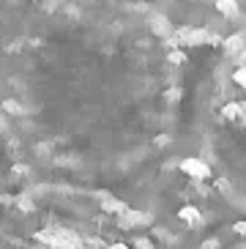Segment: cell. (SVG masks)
Segmentation results:
<instances>
[{
	"mask_svg": "<svg viewBox=\"0 0 246 249\" xmlns=\"http://www.w3.org/2000/svg\"><path fill=\"white\" fill-rule=\"evenodd\" d=\"M181 96H183V90H181V88H175V85H173V88H167V90H164V99H167L170 104L181 102Z\"/></svg>",
	"mask_w": 246,
	"mask_h": 249,
	"instance_id": "30bf717a",
	"label": "cell"
},
{
	"mask_svg": "<svg viewBox=\"0 0 246 249\" xmlns=\"http://www.w3.org/2000/svg\"><path fill=\"white\" fill-rule=\"evenodd\" d=\"M232 82H235L238 88L246 90V66H238L235 71H232Z\"/></svg>",
	"mask_w": 246,
	"mask_h": 249,
	"instance_id": "ba28073f",
	"label": "cell"
},
{
	"mask_svg": "<svg viewBox=\"0 0 246 249\" xmlns=\"http://www.w3.org/2000/svg\"><path fill=\"white\" fill-rule=\"evenodd\" d=\"M173 36L178 38V44L181 47L208 44V30L205 28H178V30H173Z\"/></svg>",
	"mask_w": 246,
	"mask_h": 249,
	"instance_id": "3957f363",
	"label": "cell"
},
{
	"mask_svg": "<svg viewBox=\"0 0 246 249\" xmlns=\"http://www.w3.org/2000/svg\"><path fill=\"white\" fill-rule=\"evenodd\" d=\"M194 249H246V219L230 225L222 233L208 235L205 241H200Z\"/></svg>",
	"mask_w": 246,
	"mask_h": 249,
	"instance_id": "7a4b0ae2",
	"label": "cell"
},
{
	"mask_svg": "<svg viewBox=\"0 0 246 249\" xmlns=\"http://www.w3.org/2000/svg\"><path fill=\"white\" fill-rule=\"evenodd\" d=\"M148 25H151V33L156 38H170L173 36V25H170V19H167L164 14H153Z\"/></svg>",
	"mask_w": 246,
	"mask_h": 249,
	"instance_id": "277c9868",
	"label": "cell"
},
{
	"mask_svg": "<svg viewBox=\"0 0 246 249\" xmlns=\"http://www.w3.org/2000/svg\"><path fill=\"white\" fill-rule=\"evenodd\" d=\"M219 115H222V124H232V121H238V115H241L238 102H227V104H222Z\"/></svg>",
	"mask_w": 246,
	"mask_h": 249,
	"instance_id": "8992f818",
	"label": "cell"
},
{
	"mask_svg": "<svg viewBox=\"0 0 246 249\" xmlns=\"http://www.w3.org/2000/svg\"><path fill=\"white\" fill-rule=\"evenodd\" d=\"M137 225V213L109 195H99L90 213H66L25 195L0 225V249H151Z\"/></svg>",
	"mask_w": 246,
	"mask_h": 249,
	"instance_id": "6da1fadb",
	"label": "cell"
},
{
	"mask_svg": "<svg viewBox=\"0 0 246 249\" xmlns=\"http://www.w3.org/2000/svg\"><path fill=\"white\" fill-rule=\"evenodd\" d=\"M167 60H170L173 66H181L183 60H186V55H183V50H173V52H167Z\"/></svg>",
	"mask_w": 246,
	"mask_h": 249,
	"instance_id": "8fae6325",
	"label": "cell"
},
{
	"mask_svg": "<svg viewBox=\"0 0 246 249\" xmlns=\"http://www.w3.org/2000/svg\"><path fill=\"white\" fill-rule=\"evenodd\" d=\"M238 55H241V66H246V47H244V50L238 52Z\"/></svg>",
	"mask_w": 246,
	"mask_h": 249,
	"instance_id": "7c38bea8",
	"label": "cell"
},
{
	"mask_svg": "<svg viewBox=\"0 0 246 249\" xmlns=\"http://www.w3.org/2000/svg\"><path fill=\"white\" fill-rule=\"evenodd\" d=\"M222 47H225L227 52H230V55H238L241 50H244V36H227L225 41H222Z\"/></svg>",
	"mask_w": 246,
	"mask_h": 249,
	"instance_id": "52a82bcc",
	"label": "cell"
},
{
	"mask_svg": "<svg viewBox=\"0 0 246 249\" xmlns=\"http://www.w3.org/2000/svg\"><path fill=\"white\" fill-rule=\"evenodd\" d=\"M3 110H6L8 115H19V112H22V104L17 102V99H6V102H3Z\"/></svg>",
	"mask_w": 246,
	"mask_h": 249,
	"instance_id": "9c48e42d",
	"label": "cell"
},
{
	"mask_svg": "<svg viewBox=\"0 0 246 249\" xmlns=\"http://www.w3.org/2000/svg\"><path fill=\"white\" fill-rule=\"evenodd\" d=\"M216 11L222 17H227V19H235L238 17V0H216Z\"/></svg>",
	"mask_w": 246,
	"mask_h": 249,
	"instance_id": "5b68a950",
	"label": "cell"
}]
</instances>
